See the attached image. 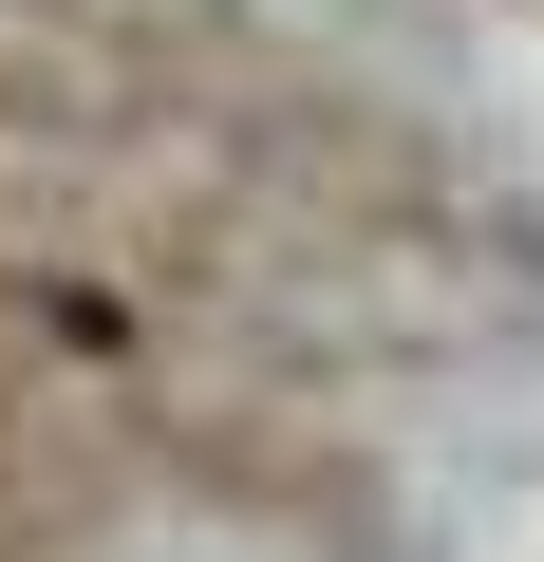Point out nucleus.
Masks as SVG:
<instances>
[{"label":"nucleus","mask_w":544,"mask_h":562,"mask_svg":"<svg viewBox=\"0 0 544 562\" xmlns=\"http://www.w3.org/2000/svg\"><path fill=\"white\" fill-rule=\"evenodd\" d=\"M413 169L263 0H0V562H263L432 394Z\"/></svg>","instance_id":"nucleus-1"}]
</instances>
